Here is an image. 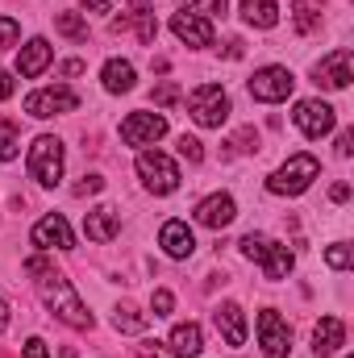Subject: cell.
Segmentation results:
<instances>
[{"label": "cell", "mask_w": 354, "mask_h": 358, "mask_svg": "<svg viewBox=\"0 0 354 358\" xmlns=\"http://www.w3.org/2000/svg\"><path fill=\"white\" fill-rule=\"evenodd\" d=\"M38 292H42L46 308H50L63 325H71V329H92V325H96V317L88 313V304H84V300H80V292L71 287V279H67V275H59L55 267L42 271Z\"/></svg>", "instance_id": "6da1fadb"}, {"label": "cell", "mask_w": 354, "mask_h": 358, "mask_svg": "<svg viewBox=\"0 0 354 358\" xmlns=\"http://www.w3.org/2000/svg\"><path fill=\"white\" fill-rule=\"evenodd\" d=\"M63 163H67V155H63V142H59L55 134H42V138L29 142L25 167H29V176L38 179L42 187H59V179H63Z\"/></svg>", "instance_id": "7a4b0ae2"}, {"label": "cell", "mask_w": 354, "mask_h": 358, "mask_svg": "<svg viewBox=\"0 0 354 358\" xmlns=\"http://www.w3.org/2000/svg\"><path fill=\"white\" fill-rule=\"evenodd\" d=\"M313 179H321V163L313 155H292L279 171L267 176V192L271 196H300L313 187Z\"/></svg>", "instance_id": "3957f363"}, {"label": "cell", "mask_w": 354, "mask_h": 358, "mask_svg": "<svg viewBox=\"0 0 354 358\" xmlns=\"http://www.w3.org/2000/svg\"><path fill=\"white\" fill-rule=\"evenodd\" d=\"M187 113L200 129H221L229 121V96H225L221 84H200L187 96Z\"/></svg>", "instance_id": "277c9868"}, {"label": "cell", "mask_w": 354, "mask_h": 358, "mask_svg": "<svg viewBox=\"0 0 354 358\" xmlns=\"http://www.w3.org/2000/svg\"><path fill=\"white\" fill-rule=\"evenodd\" d=\"M138 179H142L146 192L171 196L179 187V167H176V159H167L163 150H142L138 155Z\"/></svg>", "instance_id": "5b68a950"}, {"label": "cell", "mask_w": 354, "mask_h": 358, "mask_svg": "<svg viewBox=\"0 0 354 358\" xmlns=\"http://www.w3.org/2000/svg\"><path fill=\"white\" fill-rule=\"evenodd\" d=\"M80 108V96L67 88V84H55V88H38L25 96V113L46 121V117H63V113H76Z\"/></svg>", "instance_id": "8992f818"}, {"label": "cell", "mask_w": 354, "mask_h": 358, "mask_svg": "<svg viewBox=\"0 0 354 358\" xmlns=\"http://www.w3.org/2000/svg\"><path fill=\"white\" fill-rule=\"evenodd\" d=\"M167 138V117L163 113H129L121 121V142L125 146H155Z\"/></svg>", "instance_id": "52a82bcc"}, {"label": "cell", "mask_w": 354, "mask_h": 358, "mask_svg": "<svg viewBox=\"0 0 354 358\" xmlns=\"http://www.w3.org/2000/svg\"><path fill=\"white\" fill-rule=\"evenodd\" d=\"M292 88H296V76L288 67H259L250 76V96L259 104H279V100L292 96Z\"/></svg>", "instance_id": "ba28073f"}, {"label": "cell", "mask_w": 354, "mask_h": 358, "mask_svg": "<svg viewBox=\"0 0 354 358\" xmlns=\"http://www.w3.org/2000/svg\"><path fill=\"white\" fill-rule=\"evenodd\" d=\"M259 346H263L267 358H288L292 355V325L275 313V308H263L259 313Z\"/></svg>", "instance_id": "9c48e42d"}, {"label": "cell", "mask_w": 354, "mask_h": 358, "mask_svg": "<svg viewBox=\"0 0 354 358\" xmlns=\"http://www.w3.org/2000/svg\"><path fill=\"white\" fill-rule=\"evenodd\" d=\"M292 121H296V129L304 134V138H325V134H334V125H338V117H334V104H325V100H300L296 104V113H292Z\"/></svg>", "instance_id": "30bf717a"}, {"label": "cell", "mask_w": 354, "mask_h": 358, "mask_svg": "<svg viewBox=\"0 0 354 358\" xmlns=\"http://www.w3.org/2000/svg\"><path fill=\"white\" fill-rule=\"evenodd\" d=\"M29 242H34L38 250H71V246H76V234H71L67 217H59V213H46V217L34 225Z\"/></svg>", "instance_id": "8fae6325"}, {"label": "cell", "mask_w": 354, "mask_h": 358, "mask_svg": "<svg viewBox=\"0 0 354 358\" xmlns=\"http://www.w3.org/2000/svg\"><path fill=\"white\" fill-rule=\"evenodd\" d=\"M204 229H225L234 217H238V204H234V196L229 192H213V196H204L200 204H196V213H192Z\"/></svg>", "instance_id": "7c38bea8"}, {"label": "cell", "mask_w": 354, "mask_h": 358, "mask_svg": "<svg viewBox=\"0 0 354 358\" xmlns=\"http://www.w3.org/2000/svg\"><path fill=\"white\" fill-rule=\"evenodd\" d=\"M313 80H317V88H330V92H342L351 84V50L342 46V50H334V55H325L317 67H313Z\"/></svg>", "instance_id": "4fadbf2b"}, {"label": "cell", "mask_w": 354, "mask_h": 358, "mask_svg": "<svg viewBox=\"0 0 354 358\" xmlns=\"http://www.w3.org/2000/svg\"><path fill=\"white\" fill-rule=\"evenodd\" d=\"M171 34H176L179 42H187V46H213V21L208 17H196V13H183L179 8L176 17H171Z\"/></svg>", "instance_id": "5bb4252c"}, {"label": "cell", "mask_w": 354, "mask_h": 358, "mask_svg": "<svg viewBox=\"0 0 354 358\" xmlns=\"http://www.w3.org/2000/svg\"><path fill=\"white\" fill-rule=\"evenodd\" d=\"M50 59H55L50 42H46V38H29V42L21 46V55H17V76H25V80H38V76L50 67Z\"/></svg>", "instance_id": "9a60e30c"}, {"label": "cell", "mask_w": 354, "mask_h": 358, "mask_svg": "<svg viewBox=\"0 0 354 358\" xmlns=\"http://www.w3.org/2000/svg\"><path fill=\"white\" fill-rule=\"evenodd\" d=\"M159 246H163L167 259H192L196 238H192L187 221H163V229H159Z\"/></svg>", "instance_id": "2e32d148"}, {"label": "cell", "mask_w": 354, "mask_h": 358, "mask_svg": "<svg viewBox=\"0 0 354 358\" xmlns=\"http://www.w3.org/2000/svg\"><path fill=\"white\" fill-rule=\"evenodd\" d=\"M84 234H88V242H113L121 234V213L108 208V204H96L84 217Z\"/></svg>", "instance_id": "e0dca14e"}, {"label": "cell", "mask_w": 354, "mask_h": 358, "mask_svg": "<svg viewBox=\"0 0 354 358\" xmlns=\"http://www.w3.org/2000/svg\"><path fill=\"white\" fill-rule=\"evenodd\" d=\"M342 346H346V325H342L338 317H321V321L313 325V350H317V358L338 355Z\"/></svg>", "instance_id": "ac0fdd59"}, {"label": "cell", "mask_w": 354, "mask_h": 358, "mask_svg": "<svg viewBox=\"0 0 354 358\" xmlns=\"http://www.w3.org/2000/svg\"><path fill=\"white\" fill-rule=\"evenodd\" d=\"M213 321H217V329H221V338H225L229 346H242V342H246V313H242V304H234V300L217 304Z\"/></svg>", "instance_id": "d6986e66"}, {"label": "cell", "mask_w": 354, "mask_h": 358, "mask_svg": "<svg viewBox=\"0 0 354 358\" xmlns=\"http://www.w3.org/2000/svg\"><path fill=\"white\" fill-rule=\"evenodd\" d=\"M100 84H104V92L121 96V92H134L138 71H134V63H129V59H108V63L100 67Z\"/></svg>", "instance_id": "ffe728a7"}, {"label": "cell", "mask_w": 354, "mask_h": 358, "mask_svg": "<svg viewBox=\"0 0 354 358\" xmlns=\"http://www.w3.org/2000/svg\"><path fill=\"white\" fill-rule=\"evenodd\" d=\"M259 267H263L267 279H288L292 275V267H296V255L283 246V242H267V250H263V259H259Z\"/></svg>", "instance_id": "44dd1931"}, {"label": "cell", "mask_w": 354, "mask_h": 358, "mask_svg": "<svg viewBox=\"0 0 354 358\" xmlns=\"http://www.w3.org/2000/svg\"><path fill=\"white\" fill-rule=\"evenodd\" d=\"M167 346H171L179 358H196L200 350H204V329H200L196 321H183V325H176V329H171Z\"/></svg>", "instance_id": "7402d4cb"}, {"label": "cell", "mask_w": 354, "mask_h": 358, "mask_svg": "<svg viewBox=\"0 0 354 358\" xmlns=\"http://www.w3.org/2000/svg\"><path fill=\"white\" fill-rule=\"evenodd\" d=\"M238 13H242V21L255 25V29H275V25H279V4H275V0H242Z\"/></svg>", "instance_id": "603a6c76"}, {"label": "cell", "mask_w": 354, "mask_h": 358, "mask_svg": "<svg viewBox=\"0 0 354 358\" xmlns=\"http://www.w3.org/2000/svg\"><path fill=\"white\" fill-rule=\"evenodd\" d=\"M55 29L71 42H88V17L84 13H59L55 17Z\"/></svg>", "instance_id": "cb8c5ba5"}, {"label": "cell", "mask_w": 354, "mask_h": 358, "mask_svg": "<svg viewBox=\"0 0 354 358\" xmlns=\"http://www.w3.org/2000/svg\"><path fill=\"white\" fill-rule=\"evenodd\" d=\"M113 325H117L121 334H142V329H146V317H142L138 308H129V304H117V313H113Z\"/></svg>", "instance_id": "d4e9b609"}, {"label": "cell", "mask_w": 354, "mask_h": 358, "mask_svg": "<svg viewBox=\"0 0 354 358\" xmlns=\"http://www.w3.org/2000/svg\"><path fill=\"white\" fill-rule=\"evenodd\" d=\"M292 21H296L300 34H313V29H317V13H313V4H309V0H292Z\"/></svg>", "instance_id": "484cf974"}, {"label": "cell", "mask_w": 354, "mask_h": 358, "mask_svg": "<svg viewBox=\"0 0 354 358\" xmlns=\"http://www.w3.org/2000/svg\"><path fill=\"white\" fill-rule=\"evenodd\" d=\"M17 155H21V138H17V129L4 121V125H0V163H13Z\"/></svg>", "instance_id": "4316f807"}, {"label": "cell", "mask_w": 354, "mask_h": 358, "mask_svg": "<svg viewBox=\"0 0 354 358\" xmlns=\"http://www.w3.org/2000/svg\"><path fill=\"white\" fill-rule=\"evenodd\" d=\"M179 4H183V13H196V17H217L229 8V0H179Z\"/></svg>", "instance_id": "83f0119b"}, {"label": "cell", "mask_w": 354, "mask_h": 358, "mask_svg": "<svg viewBox=\"0 0 354 358\" xmlns=\"http://www.w3.org/2000/svg\"><path fill=\"white\" fill-rule=\"evenodd\" d=\"M267 242H271L267 234H246L238 246H242V255H246V259H255V263H259V259H263V250H267Z\"/></svg>", "instance_id": "f1b7e54d"}, {"label": "cell", "mask_w": 354, "mask_h": 358, "mask_svg": "<svg viewBox=\"0 0 354 358\" xmlns=\"http://www.w3.org/2000/svg\"><path fill=\"white\" fill-rule=\"evenodd\" d=\"M134 21H138V42L150 46V42L159 38V21H155V13H142V17H134Z\"/></svg>", "instance_id": "f546056e"}, {"label": "cell", "mask_w": 354, "mask_h": 358, "mask_svg": "<svg viewBox=\"0 0 354 358\" xmlns=\"http://www.w3.org/2000/svg\"><path fill=\"white\" fill-rule=\"evenodd\" d=\"M325 263L334 271H346L351 267V246H346V242H334V246L325 250Z\"/></svg>", "instance_id": "4dcf8cb0"}, {"label": "cell", "mask_w": 354, "mask_h": 358, "mask_svg": "<svg viewBox=\"0 0 354 358\" xmlns=\"http://www.w3.org/2000/svg\"><path fill=\"white\" fill-rule=\"evenodd\" d=\"M150 308H155V317H171V308H176V296H171L167 287H159V292L150 296Z\"/></svg>", "instance_id": "1f68e13d"}, {"label": "cell", "mask_w": 354, "mask_h": 358, "mask_svg": "<svg viewBox=\"0 0 354 358\" xmlns=\"http://www.w3.org/2000/svg\"><path fill=\"white\" fill-rule=\"evenodd\" d=\"M138 358H179L171 346H163V342H142L138 346Z\"/></svg>", "instance_id": "d6a6232c"}, {"label": "cell", "mask_w": 354, "mask_h": 358, "mask_svg": "<svg viewBox=\"0 0 354 358\" xmlns=\"http://www.w3.org/2000/svg\"><path fill=\"white\" fill-rule=\"evenodd\" d=\"M179 155H183L187 163H200V159H204V146H200L196 138H187V134H183V138H179Z\"/></svg>", "instance_id": "836d02e7"}, {"label": "cell", "mask_w": 354, "mask_h": 358, "mask_svg": "<svg viewBox=\"0 0 354 358\" xmlns=\"http://www.w3.org/2000/svg\"><path fill=\"white\" fill-rule=\"evenodd\" d=\"M150 100H155L159 108H167V104H176V100H179V88H176V84H159V88L150 92Z\"/></svg>", "instance_id": "e575fe53"}, {"label": "cell", "mask_w": 354, "mask_h": 358, "mask_svg": "<svg viewBox=\"0 0 354 358\" xmlns=\"http://www.w3.org/2000/svg\"><path fill=\"white\" fill-rule=\"evenodd\" d=\"M17 38H21V25L13 17H0V46H13Z\"/></svg>", "instance_id": "d590c367"}, {"label": "cell", "mask_w": 354, "mask_h": 358, "mask_svg": "<svg viewBox=\"0 0 354 358\" xmlns=\"http://www.w3.org/2000/svg\"><path fill=\"white\" fill-rule=\"evenodd\" d=\"M104 187V179L100 176H84V183H76V196H96Z\"/></svg>", "instance_id": "8d00e7d4"}, {"label": "cell", "mask_w": 354, "mask_h": 358, "mask_svg": "<svg viewBox=\"0 0 354 358\" xmlns=\"http://www.w3.org/2000/svg\"><path fill=\"white\" fill-rule=\"evenodd\" d=\"M25 358H50L46 342H42V338H25Z\"/></svg>", "instance_id": "74e56055"}, {"label": "cell", "mask_w": 354, "mask_h": 358, "mask_svg": "<svg viewBox=\"0 0 354 358\" xmlns=\"http://www.w3.org/2000/svg\"><path fill=\"white\" fill-rule=\"evenodd\" d=\"M338 155H342V159H351V155H354V134H351V129H342V134H338Z\"/></svg>", "instance_id": "f35d334b"}, {"label": "cell", "mask_w": 354, "mask_h": 358, "mask_svg": "<svg viewBox=\"0 0 354 358\" xmlns=\"http://www.w3.org/2000/svg\"><path fill=\"white\" fill-rule=\"evenodd\" d=\"M330 200H334V204H346V200H351V183H334V187H330Z\"/></svg>", "instance_id": "ab89813d"}, {"label": "cell", "mask_w": 354, "mask_h": 358, "mask_svg": "<svg viewBox=\"0 0 354 358\" xmlns=\"http://www.w3.org/2000/svg\"><path fill=\"white\" fill-rule=\"evenodd\" d=\"M129 4V13L134 17H142V13H155V0H125Z\"/></svg>", "instance_id": "60d3db41"}, {"label": "cell", "mask_w": 354, "mask_h": 358, "mask_svg": "<svg viewBox=\"0 0 354 358\" xmlns=\"http://www.w3.org/2000/svg\"><path fill=\"white\" fill-rule=\"evenodd\" d=\"M13 88H17V80H13L8 71H0V100H8V96H13Z\"/></svg>", "instance_id": "b9f144b4"}, {"label": "cell", "mask_w": 354, "mask_h": 358, "mask_svg": "<svg viewBox=\"0 0 354 358\" xmlns=\"http://www.w3.org/2000/svg\"><path fill=\"white\" fill-rule=\"evenodd\" d=\"M80 71H84V63H80V59H67V63H63V76H80Z\"/></svg>", "instance_id": "7bdbcfd3"}, {"label": "cell", "mask_w": 354, "mask_h": 358, "mask_svg": "<svg viewBox=\"0 0 354 358\" xmlns=\"http://www.w3.org/2000/svg\"><path fill=\"white\" fill-rule=\"evenodd\" d=\"M108 4H113V0H84V8H88V13H104Z\"/></svg>", "instance_id": "ee69618b"}, {"label": "cell", "mask_w": 354, "mask_h": 358, "mask_svg": "<svg viewBox=\"0 0 354 358\" xmlns=\"http://www.w3.org/2000/svg\"><path fill=\"white\" fill-rule=\"evenodd\" d=\"M4 329H8V304L0 300V334H4Z\"/></svg>", "instance_id": "f6af8a7d"}, {"label": "cell", "mask_w": 354, "mask_h": 358, "mask_svg": "<svg viewBox=\"0 0 354 358\" xmlns=\"http://www.w3.org/2000/svg\"><path fill=\"white\" fill-rule=\"evenodd\" d=\"M346 358H354V355H346Z\"/></svg>", "instance_id": "bcb514c9"}]
</instances>
